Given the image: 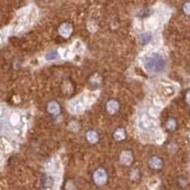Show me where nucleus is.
Segmentation results:
<instances>
[{
    "instance_id": "1",
    "label": "nucleus",
    "mask_w": 190,
    "mask_h": 190,
    "mask_svg": "<svg viewBox=\"0 0 190 190\" xmlns=\"http://www.w3.org/2000/svg\"><path fill=\"white\" fill-rule=\"evenodd\" d=\"M165 66V61L162 56L154 54L149 57L145 63L146 69L150 72H158Z\"/></svg>"
},
{
    "instance_id": "2",
    "label": "nucleus",
    "mask_w": 190,
    "mask_h": 190,
    "mask_svg": "<svg viewBox=\"0 0 190 190\" xmlns=\"http://www.w3.org/2000/svg\"><path fill=\"white\" fill-rule=\"evenodd\" d=\"M86 108V102L83 98L72 100L69 105L70 111L73 113H79L83 112Z\"/></svg>"
},
{
    "instance_id": "3",
    "label": "nucleus",
    "mask_w": 190,
    "mask_h": 190,
    "mask_svg": "<svg viewBox=\"0 0 190 190\" xmlns=\"http://www.w3.org/2000/svg\"><path fill=\"white\" fill-rule=\"evenodd\" d=\"M93 178L95 183L99 185H102L106 183L107 175L105 171L100 169H98L95 172Z\"/></svg>"
},
{
    "instance_id": "4",
    "label": "nucleus",
    "mask_w": 190,
    "mask_h": 190,
    "mask_svg": "<svg viewBox=\"0 0 190 190\" xmlns=\"http://www.w3.org/2000/svg\"><path fill=\"white\" fill-rule=\"evenodd\" d=\"M72 32V27L69 24H63L60 29V33L64 37H69Z\"/></svg>"
},
{
    "instance_id": "5",
    "label": "nucleus",
    "mask_w": 190,
    "mask_h": 190,
    "mask_svg": "<svg viewBox=\"0 0 190 190\" xmlns=\"http://www.w3.org/2000/svg\"><path fill=\"white\" fill-rule=\"evenodd\" d=\"M132 160V155L129 151H124L121 155V160L123 164L130 165Z\"/></svg>"
},
{
    "instance_id": "6",
    "label": "nucleus",
    "mask_w": 190,
    "mask_h": 190,
    "mask_svg": "<svg viewBox=\"0 0 190 190\" xmlns=\"http://www.w3.org/2000/svg\"><path fill=\"white\" fill-rule=\"evenodd\" d=\"M48 111L54 115H57L60 112V108L58 104L55 102H51L48 107Z\"/></svg>"
},
{
    "instance_id": "7",
    "label": "nucleus",
    "mask_w": 190,
    "mask_h": 190,
    "mask_svg": "<svg viewBox=\"0 0 190 190\" xmlns=\"http://www.w3.org/2000/svg\"><path fill=\"white\" fill-rule=\"evenodd\" d=\"M150 166L154 169H159L162 166V162L157 157L151 158L149 162Z\"/></svg>"
},
{
    "instance_id": "8",
    "label": "nucleus",
    "mask_w": 190,
    "mask_h": 190,
    "mask_svg": "<svg viewBox=\"0 0 190 190\" xmlns=\"http://www.w3.org/2000/svg\"><path fill=\"white\" fill-rule=\"evenodd\" d=\"M108 111L111 113H115L118 109V104L115 101H110L107 105Z\"/></svg>"
},
{
    "instance_id": "9",
    "label": "nucleus",
    "mask_w": 190,
    "mask_h": 190,
    "mask_svg": "<svg viewBox=\"0 0 190 190\" xmlns=\"http://www.w3.org/2000/svg\"><path fill=\"white\" fill-rule=\"evenodd\" d=\"M87 138L88 140L92 142V143H94L98 141V136L96 132L93 131L89 132L87 134Z\"/></svg>"
},
{
    "instance_id": "10",
    "label": "nucleus",
    "mask_w": 190,
    "mask_h": 190,
    "mask_svg": "<svg viewBox=\"0 0 190 190\" xmlns=\"http://www.w3.org/2000/svg\"><path fill=\"white\" fill-rule=\"evenodd\" d=\"M58 58H59V54L56 51L51 52L48 54H47L45 56L46 60L48 61L56 60V59H58Z\"/></svg>"
},
{
    "instance_id": "11",
    "label": "nucleus",
    "mask_w": 190,
    "mask_h": 190,
    "mask_svg": "<svg viewBox=\"0 0 190 190\" xmlns=\"http://www.w3.org/2000/svg\"><path fill=\"white\" fill-rule=\"evenodd\" d=\"M114 137L117 140H121L125 138V133L123 130H118L114 134Z\"/></svg>"
},
{
    "instance_id": "12",
    "label": "nucleus",
    "mask_w": 190,
    "mask_h": 190,
    "mask_svg": "<svg viewBox=\"0 0 190 190\" xmlns=\"http://www.w3.org/2000/svg\"><path fill=\"white\" fill-rule=\"evenodd\" d=\"M184 11L187 14H190V4H186L184 7Z\"/></svg>"
},
{
    "instance_id": "13",
    "label": "nucleus",
    "mask_w": 190,
    "mask_h": 190,
    "mask_svg": "<svg viewBox=\"0 0 190 190\" xmlns=\"http://www.w3.org/2000/svg\"><path fill=\"white\" fill-rule=\"evenodd\" d=\"M175 122L174 121H171L169 122V128L171 129V130H173L175 128Z\"/></svg>"
},
{
    "instance_id": "14",
    "label": "nucleus",
    "mask_w": 190,
    "mask_h": 190,
    "mask_svg": "<svg viewBox=\"0 0 190 190\" xmlns=\"http://www.w3.org/2000/svg\"><path fill=\"white\" fill-rule=\"evenodd\" d=\"M187 100H188V103L189 104V105H190V92H189L188 95H187Z\"/></svg>"
}]
</instances>
